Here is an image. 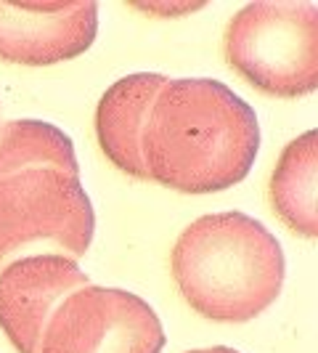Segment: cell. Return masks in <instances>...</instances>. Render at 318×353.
Wrapping results in <instances>:
<instances>
[{
    "label": "cell",
    "instance_id": "6",
    "mask_svg": "<svg viewBox=\"0 0 318 353\" xmlns=\"http://www.w3.org/2000/svg\"><path fill=\"white\" fill-rule=\"evenodd\" d=\"M98 6L80 3H0V59L21 67H48L93 46Z\"/></svg>",
    "mask_w": 318,
    "mask_h": 353
},
{
    "label": "cell",
    "instance_id": "9",
    "mask_svg": "<svg viewBox=\"0 0 318 353\" xmlns=\"http://www.w3.org/2000/svg\"><path fill=\"white\" fill-rule=\"evenodd\" d=\"M271 205L279 221L300 236L318 234V133L308 130L289 143L271 176Z\"/></svg>",
    "mask_w": 318,
    "mask_h": 353
},
{
    "label": "cell",
    "instance_id": "10",
    "mask_svg": "<svg viewBox=\"0 0 318 353\" xmlns=\"http://www.w3.org/2000/svg\"><path fill=\"white\" fill-rule=\"evenodd\" d=\"M189 353H239V351L226 348V345H215V348H199V351H189Z\"/></svg>",
    "mask_w": 318,
    "mask_h": 353
},
{
    "label": "cell",
    "instance_id": "2",
    "mask_svg": "<svg viewBox=\"0 0 318 353\" xmlns=\"http://www.w3.org/2000/svg\"><path fill=\"white\" fill-rule=\"evenodd\" d=\"M96 212L72 139L43 120L0 125V268L32 250L83 258Z\"/></svg>",
    "mask_w": 318,
    "mask_h": 353
},
{
    "label": "cell",
    "instance_id": "5",
    "mask_svg": "<svg viewBox=\"0 0 318 353\" xmlns=\"http://www.w3.org/2000/svg\"><path fill=\"white\" fill-rule=\"evenodd\" d=\"M165 330L154 308L133 292L88 284L59 303L40 353H162Z\"/></svg>",
    "mask_w": 318,
    "mask_h": 353
},
{
    "label": "cell",
    "instance_id": "8",
    "mask_svg": "<svg viewBox=\"0 0 318 353\" xmlns=\"http://www.w3.org/2000/svg\"><path fill=\"white\" fill-rule=\"evenodd\" d=\"M167 77L154 72L127 74L106 90L96 109V136L112 165H117L127 176L149 181L143 165L141 136L149 112L157 101L159 90Z\"/></svg>",
    "mask_w": 318,
    "mask_h": 353
},
{
    "label": "cell",
    "instance_id": "4",
    "mask_svg": "<svg viewBox=\"0 0 318 353\" xmlns=\"http://www.w3.org/2000/svg\"><path fill=\"white\" fill-rule=\"evenodd\" d=\"M226 59L255 90L300 99L318 88L316 3H249L226 30Z\"/></svg>",
    "mask_w": 318,
    "mask_h": 353
},
{
    "label": "cell",
    "instance_id": "3",
    "mask_svg": "<svg viewBox=\"0 0 318 353\" xmlns=\"http://www.w3.org/2000/svg\"><path fill=\"white\" fill-rule=\"evenodd\" d=\"M170 268L196 314L223 324L260 316L279 298L286 276L279 239L236 210L194 221L178 236Z\"/></svg>",
    "mask_w": 318,
    "mask_h": 353
},
{
    "label": "cell",
    "instance_id": "7",
    "mask_svg": "<svg viewBox=\"0 0 318 353\" xmlns=\"http://www.w3.org/2000/svg\"><path fill=\"white\" fill-rule=\"evenodd\" d=\"M88 274L64 255H27L0 271V330L19 353H40L45 324Z\"/></svg>",
    "mask_w": 318,
    "mask_h": 353
},
{
    "label": "cell",
    "instance_id": "1",
    "mask_svg": "<svg viewBox=\"0 0 318 353\" xmlns=\"http://www.w3.org/2000/svg\"><path fill=\"white\" fill-rule=\"evenodd\" d=\"M257 149L255 109L204 77L167 80L141 136L149 181L180 194H218L242 183Z\"/></svg>",
    "mask_w": 318,
    "mask_h": 353
}]
</instances>
